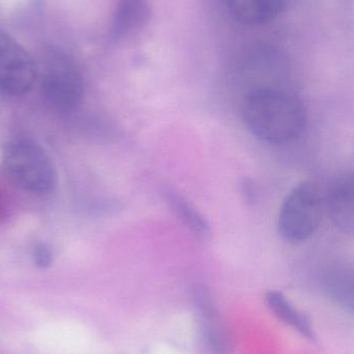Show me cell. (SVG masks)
<instances>
[{"mask_svg":"<svg viewBox=\"0 0 354 354\" xmlns=\"http://www.w3.org/2000/svg\"><path fill=\"white\" fill-rule=\"evenodd\" d=\"M266 304L270 311L286 324L292 326L295 330L310 341H315V333L311 322L306 314L301 313L293 307L292 304L280 291L272 290L265 297Z\"/></svg>","mask_w":354,"mask_h":354,"instance_id":"8fae6325","label":"cell"},{"mask_svg":"<svg viewBox=\"0 0 354 354\" xmlns=\"http://www.w3.org/2000/svg\"><path fill=\"white\" fill-rule=\"evenodd\" d=\"M41 95L44 103L60 115L74 113L85 97V81L71 58L57 50H49L41 64Z\"/></svg>","mask_w":354,"mask_h":354,"instance_id":"7a4b0ae2","label":"cell"},{"mask_svg":"<svg viewBox=\"0 0 354 354\" xmlns=\"http://www.w3.org/2000/svg\"><path fill=\"white\" fill-rule=\"evenodd\" d=\"M324 210L334 226L351 235L354 231V178L353 174H342L330 185L324 197Z\"/></svg>","mask_w":354,"mask_h":354,"instance_id":"8992f818","label":"cell"},{"mask_svg":"<svg viewBox=\"0 0 354 354\" xmlns=\"http://www.w3.org/2000/svg\"><path fill=\"white\" fill-rule=\"evenodd\" d=\"M193 299L201 316L202 333L208 346L214 354H229L230 341L220 324L218 308L211 293L206 287L197 285L193 288Z\"/></svg>","mask_w":354,"mask_h":354,"instance_id":"52a82bcc","label":"cell"},{"mask_svg":"<svg viewBox=\"0 0 354 354\" xmlns=\"http://www.w3.org/2000/svg\"><path fill=\"white\" fill-rule=\"evenodd\" d=\"M151 16L150 0H118L112 27V37L121 39L143 26Z\"/></svg>","mask_w":354,"mask_h":354,"instance_id":"9c48e42d","label":"cell"},{"mask_svg":"<svg viewBox=\"0 0 354 354\" xmlns=\"http://www.w3.org/2000/svg\"><path fill=\"white\" fill-rule=\"evenodd\" d=\"M164 198L172 214L195 236L199 239L210 236L211 228L209 223L184 196L170 189L164 193Z\"/></svg>","mask_w":354,"mask_h":354,"instance_id":"30bf717a","label":"cell"},{"mask_svg":"<svg viewBox=\"0 0 354 354\" xmlns=\"http://www.w3.org/2000/svg\"><path fill=\"white\" fill-rule=\"evenodd\" d=\"M1 166L10 180L24 191L44 194L55 187V167L47 153L33 141L17 139L8 143Z\"/></svg>","mask_w":354,"mask_h":354,"instance_id":"3957f363","label":"cell"},{"mask_svg":"<svg viewBox=\"0 0 354 354\" xmlns=\"http://www.w3.org/2000/svg\"><path fill=\"white\" fill-rule=\"evenodd\" d=\"M241 115L254 137L272 145L292 142L307 127V110L303 102L278 87L249 91L243 99Z\"/></svg>","mask_w":354,"mask_h":354,"instance_id":"6da1fadb","label":"cell"},{"mask_svg":"<svg viewBox=\"0 0 354 354\" xmlns=\"http://www.w3.org/2000/svg\"><path fill=\"white\" fill-rule=\"evenodd\" d=\"M52 257L53 256H52V251L49 245L43 243L35 245V249L33 251V259L37 268H48L51 264Z\"/></svg>","mask_w":354,"mask_h":354,"instance_id":"7c38bea8","label":"cell"},{"mask_svg":"<svg viewBox=\"0 0 354 354\" xmlns=\"http://www.w3.org/2000/svg\"><path fill=\"white\" fill-rule=\"evenodd\" d=\"M324 212V196L318 185L303 181L283 200L278 216V233L287 243H303L319 228Z\"/></svg>","mask_w":354,"mask_h":354,"instance_id":"277c9868","label":"cell"},{"mask_svg":"<svg viewBox=\"0 0 354 354\" xmlns=\"http://www.w3.org/2000/svg\"><path fill=\"white\" fill-rule=\"evenodd\" d=\"M37 64L10 35L0 31V93L17 97L30 91Z\"/></svg>","mask_w":354,"mask_h":354,"instance_id":"5b68a950","label":"cell"},{"mask_svg":"<svg viewBox=\"0 0 354 354\" xmlns=\"http://www.w3.org/2000/svg\"><path fill=\"white\" fill-rule=\"evenodd\" d=\"M233 17L251 26L270 22L281 14L285 0H228Z\"/></svg>","mask_w":354,"mask_h":354,"instance_id":"ba28073f","label":"cell"},{"mask_svg":"<svg viewBox=\"0 0 354 354\" xmlns=\"http://www.w3.org/2000/svg\"><path fill=\"white\" fill-rule=\"evenodd\" d=\"M241 194L245 197V201L253 203L256 201L257 197V189H256L255 183L251 179L245 178L241 183Z\"/></svg>","mask_w":354,"mask_h":354,"instance_id":"4fadbf2b","label":"cell"}]
</instances>
